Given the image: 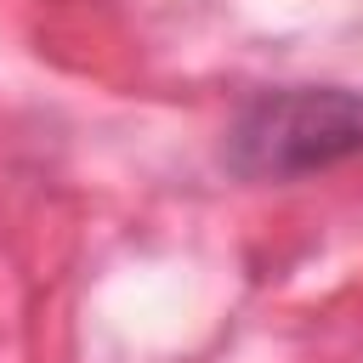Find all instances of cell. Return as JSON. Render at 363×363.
I'll return each mask as SVG.
<instances>
[{
    "mask_svg": "<svg viewBox=\"0 0 363 363\" xmlns=\"http://www.w3.org/2000/svg\"><path fill=\"white\" fill-rule=\"evenodd\" d=\"M363 153V96L335 85H295L255 96L227 130V170L244 182H289Z\"/></svg>",
    "mask_w": 363,
    "mask_h": 363,
    "instance_id": "6da1fadb",
    "label": "cell"
}]
</instances>
